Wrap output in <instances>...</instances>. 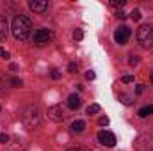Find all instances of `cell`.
Returning <instances> with one entry per match:
<instances>
[{"mask_svg": "<svg viewBox=\"0 0 153 151\" xmlns=\"http://www.w3.org/2000/svg\"><path fill=\"white\" fill-rule=\"evenodd\" d=\"M13 34H14V38L20 39V41H25V39L30 36V30H32V23H30V20L25 16V14H18V16H14V20H13Z\"/></svg>", "mask_w": 153, "mask_h": 151, "instance_id": "1", "label": "cell"}, {"mask_svg": "<svg viewBox=\"0 0 153 151\" xmlns=\"http://www.w3.org/2000/svg\"><path fill=\"white\" fill-rule=\"evenodd\" d=\"M22 121H23L27 130H30V132L36 130V128L41 126V110L36 105H29L22 114Z\"/></svg>", "mask_w": 153, "mask_h": 151, "instance_id": "2", "label": "cell"}, {"mask_svg": "<svg viewBox=\"0 0 153 151\" xmlns=\"http://www.w3.org/2000/svg\"><path fill=\"white\" fill-rule=\"evenodd\" d=\"M137 41L144 48H153V27H150V25L139 27V30H137Z\"/></svg>", "mask_w": 153, "mask_h": 151, "instance_id": "3", "label": "cell"}, {"mask_svg": "<svg viewBox=\"0 0 153 151\" xmlns=\"http://www.w3.org/2000/svg\"><path fill=\"white\" fill-rule=\"evenodd\" d=\"M52 39H53V32L48 29H38L32 36V41L36 46H46L48 43H52Z\"/></svg>", "mask_w": 153, "mask_h": 151, "instance_id": "4", "label": "cell"}, {"mask_svg": "<svg viewBox=\"0 0 153 151\" xmlns=\"http://www.w3.org/2000/svg\"><path fill=\"white\" fill-rule=\"evenodd\" d=\"M137 151H152L153 150V137L152 135H139L134 142Z\"/></svg>", "mask_w": 153, "mask_h": 151, "instance_id": "5", "label": "cell"}, {"mask_svg": "<svg viewBox=\"0 0 153 151\" xmlns=\"http://www.w3.org/2000/svg\"><path fill=\"white\" fill-rule=\"evenodd\" d=\"M130 29L126 27V25H121V27H117L114 32V41L117 44H126L128 43V39H130Z\"/></svg>", "mask_w": 153, "mask_h": 151, "instance_id": "6", "label": "cell"}, {"mask_svg": "<svg viewBox=\"0 0 153 151\" xmlns=\"http://www.w3.org/2000/svg\"><path fill=\"white\" fill-rule=\"evenodd\" d=\"M98 142L107 146V148H112L116 144V135L107 132V130H102V132H98Z\"/></svg>", "mask_w": 153, "mask_h": 151, "instance_id": "7", "label": "cell"}, {"mask_svg": "<svg viewBox=\"0 0 153 151\" xmlns=\"http://www.w3.org/2000/svg\"><path fill=\"white\" fill-rule=\"evenodd\" d=\"M46 114H48V117H50L52 121H57V123L62 121V119L66 117V112H64V109H62L61 105H53V107H50Z\"/></svg>", "mask_w": 153, "mask_h": 151, "instance_id": "8", "label": "cell"}, {"mask_svg": "<svg viewBox=\"0 0 153 151\" xmlns=\"http://www.w3.org/2000/svg\"><path fill=\"white\" fill-rule=\"evenodd\" d=\"M29 7H30L34 13L43 14L45 11H48V2H46V0H30V2H29Z\"/></svg>", "mask_w": 153, "mask_h": 151, "instance_id": "9", "label": "cell"}, {"mask_svg": "<svg viewBox=\"0 0 153 151\" xmlns=\"http://www.w3.org/2000/svg\"><path fill=\"white\" fill-rule=\"evenodd\" d=\"M80 105H82V100H80V96H76V94H71V96L68 98V107H70L71 110H76Z\"/></svg>", "mask_w": 153, "mask_h": 151, "instance_id": "10", "label": "cell"}, {"mask_svg": "<svg viewBox=\"0 0 153 151\" xmlns=\"http://www.w3.org/2000/svg\"><path fill=\"white\" fill-rule=\"evenodd\" d=\"M9 34V25H7V20L4 16H0V38H7Z\"/></svg>", "mask_w": 153, "mask_h": 151, "instance_id": "11", "label": "cell"}, {"mask_svg": "<svg viewBox=\"0 0 153 151\" xmlns=\"http://www.w3.org/2000/svg\"><path fill=\"white\" fill-rule=\"evenodd\" d=\"M84 130H85V123H84L82 119L73 121V124H71V132H75V133H82Z\"/></svg>", "mask_w": 153, "mask_h": 151, "instance_id": "12", "label": "cell"}, {"mask_svg": "<svg viewBox=\"0 0 153 151\" xmlns=\"http://www.w3.org/2000/svg\"><path fill=\"white\" fill-rule=\"evenodd\" d=\"M150 114H153V105H150V107H143V109L139 110V117H148Z\"/></svg>", "mask_w": 153, "mask_h": 151, "instance_id": "13", "label": "cell"}, {"mask_svg": "<svg viewBox=\"0 0 153 151\" xmlns=\"http://www.w3.org/2000/svg\"><path fill=\"white\" fill-rule=\"evenodd\" d=\"M85 112L89 114V115H93V114L100 112V105H96V103H93V105H89V107H87V110H85Z\"/></svg>", "mask_w": 153, "mask_h": 151, "instance_id": "14", "label": "cell"}, {"mask_svg": "<svg viewBox=\"0 0 153 151\" xmlns=\"http://www.w3.org/2000/svg\"><path fill=\"white\" fill-rule=\"evenodd\" d=\"M130 16H132L134 21H139V20H141V11H139V9H134V11L130 13Z\"/></svg>", "mask_w": 153, "mask_h": 151, "instance_id": "15", "label": "cell"}, {"mask_svg": "<svg viewBox=\"0 0 153 151\" xmlns=\"http://www.w3.org/2000/svg\"><path fill=\"white\" fill-rule=\"evenodd\" d=\"M109 4H111L112 7H119V9H121V7H123V5H125L126 2H125V0H111Z\"/></svg>", "mask_w": 153, "mask_h": 151, "instance_id": "16", "label": "cell"}, {"mask_svg": "<svg viewBox=\"0 0 153 151\" xmlns=\"http://www.w3.org/2000/svg\"><path fill=\"white\" fill-rule=\"evenodd\" d=\"M73 39H75V41H82V39H84V32H82L80 29H76L75 32H73Z\"/></svg>", "mask_w": 153, "mask_h": 151, "instance_id": "17", "label": "cell"}, {"mask_svg": "<svg viewBox=\"0 0 153 151\" xmlns=\"http://www.w3.org/2000/svg\"><path fill=\"white\" fill-rule=\"evenodd\" d=\"M109 123H111V121H109V117H107V115H102V117L98 119V124H100V126H107Z\"/></svg>", "mask_w": 153, "mask_h": 151, "instance_id": "18", "label": "cell"}, {"mask_svg": "<svg viewBox=\"0 0 153 151\" xmlns=\"http://www.w3.org/2000/svg\"><path fill=\"white\" fill-rule=\"evenodd\" d=\"M128 64H130V66H137V64H139V57H135V55H132V57L128 59Z\"/></svg>", "mask_w": 153, "mask_h": 151, "instance_id": "19", "label": "cell"}, {"mask_svg": "<svg viewBox=\"0 0 153 151\" xmlns=\"http://www.w3.org/2000/svg\"><path fill=\"white\" fill-rule=\"evenodd\" d=\"M11 84H13L14 87H22V85H23V82H22L20 78H16V76H14V78H11Z\"/></svg>", "mask_w": 153, "mask_h": 151, "instance_id": "20", "label": "cell"}, {"mask_svg": "<svg viewBox=\"0 0 153 151\" xmlns=\"http://www.w3.org/2000/svg\"><path fill=\"white\" fill-rule=\"evenodd\" d=\"M119 100H121L123 103H126V105H130V103H132V100H130L126 94H119Z\"/></svg>", "mask_w": 153, "mask_h": 151, "instance_id": "21", "label": "cell"}, {"mask_svg": "<svg viewBox=\"0 0 153 151\" xmlns=\"http://www.w3.org/2000/svg\"><path fill=\"white\" fill-rule=\"evenodd\" d=\"M121 80H123L125 84H130V82H134V75H125Z\"/></svg>", "mask_w": 153, "mask_h": 151, "instance_id": "22", "label": "cell"}, {"mask_svg": "<svg viewBox=\"0 0 153 151\" xmlns=\"http://www.w3.org/2000/svg\"><path fill=\"white\" fill-rule=\"evenodd\" d=\"M68 71H70V73H76V64H75V62H70Z\"/></svg>", "mask_w": 153, "mask_h": 151, "instance_id": "23", "label": "cell"}, {"mask_svg": "<svg viewBox=\"0 0 153 151\" xmlns=\"http://www.w3.org/2000/svg\"><path fill=\"white\" fill-rule=\"evenodd\" d=\"M50 75H52V78H53V80H59V78H61V73H59L57 70H52V73H50Z\"/></svg>", "mask_w": 153, "mask_h": 151, "instance_id": "24", "label": "cell"}, {"mask_svg": "<svg viewBox=\"0 0 153 151\" xmlns=\"http://www.w3.org/2000/svg\"><path fill=\"white\" fill-rule=\"evenodd\" d=\"M116 16H117L119 20H125V18H126V13H125V11H117V13H116Z\"/></svg>", "mask_w": 153, "mask_h": 151, "instance_id": "25", "label": "cell"}, {"mask_svg": "<svg viewBox=\"0 0 153 151\" xmlns=\"http://www.w3.org/2000/svg\"><path fill=\"white\" fill-rule=\"evenodd\" d=\"M85 78H87V80H94V78H96L94 71H87V73H85Z\"/></svg>", "mask_w": 153, "mask_h": 151, "instance_id": "26", "label": "cell"}, {"mask_svg": "<svg viewBox=\"0 0 153 151\" xmlns=\"http://www.w3.org/2000/svg\"><path fill=\"white\" fill-rule=\"evenodd\" d=\"M0 142H2V144H5V142H9V137H7L5 133H0Z\"/></svg>", "mask_w": 153, "mask_h": 151, "instance_id": "27", "label": "cell"}, {"mask_svg": "<svg viewBox=\"0 0 153 151\" xmlns=\"http://www.w3.org/2000/svg\"><path fill=\"white\" fill-rule=\"evenodd\" d=\"M0 57L2 59H9V52H5L4 48H0Z\"/></svg>", "mask_w": 153, "mask_h": 151, "instance_id": "28", "label": "cell"}, {"mask_svg": "<svg viewBox=\"0 0 153 151\" xmlns=\"http://www.w3.org/2000/svg\"><path fill=\"white\" fill-rule=\"evenodd\" d=\"M143 91H144V85H137L135 87V94H141Z\"/></svg>", "mask_w": 153, "mask_h": 151, "instance_id": "29", "label": "cell"}, {"mask_svg": "<svg viewBox=\"0 0 153 151\" xmlns=\"http://www.w3.org/2000/svg\"><path fill=\"white\" fill-rule=\"evenodd\" d=\"M68 151H84V150H80V148H71V150H68Z\"/></svg>", "mask_w": 153, "mask_h": 151, "instance_id": "30", "label": "cell"}, {"mask_svg": "<svg viewBox=\"0 0 153 151\" xmlns=\"http://www.w3.org/2000/svg\"><path fill=\"white\" fill-rule=\"evenodd\" d=\"M152 82H153V73H152Z\"/></svg>", "mask_w": 153, "mask_h": 151, "instance_id": "31", "label": "cell"}]
</instances>
